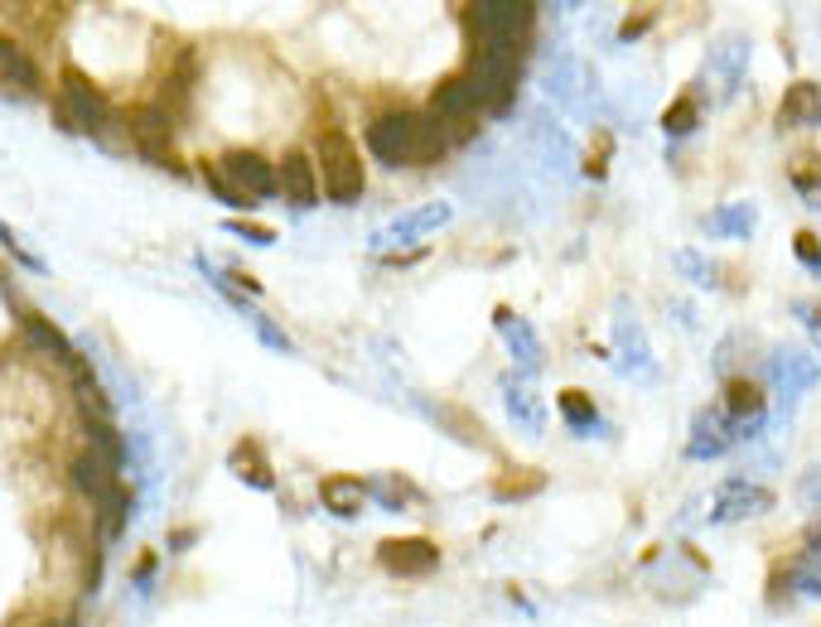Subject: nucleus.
<instances>
[{
    "label": "nucleus",
    "instance_id": "obj_37",
    "mask_svg": "<svg viewBox=\"0 0 821 627\" xmlns=\"http://www.w3.org/2000/svg\"><path fill=\"white\" fill-rule=\"evenodd\" d=\"M798 498L807 506H821V463H807L802 478H798Z\"/></svg>",
    "mask_w": 821,
    "mask_h": 627
},
{
    "label": "nucleus",
    "instance_id": "obj_14",
    "mask_svg": "<svg viewBox=\"0 0 821 627\" xmlns=\"http://www.w3.org/2000/svg\"><path fill=\"white\" fill-rule=\"evenodd\" d=\"M493 324L502 333V343H508V353H512V363H518L527 372V382L537 377L541 367H547V343H541V333L527 324L522 314H512V310H493Z\"/></svg>",
    "mask_w": 821,
    "mask_h": 627
},
{
    "label": "nucleus",
    "instance_id": "obj_42",
    "mask_svg": "<svg viewBox=\"0 0 821 627\" xmlns=\"http://www.w3.org/2000/svg\"><path fill=\"white\" fill-rule=\"evenodd\" d=\"M150 579H155V560H145V565H136L131 584H136V589H150Z\"/></svg>",
    "mask_w": 821,
    "mask_h": 627
},
{
    "label": "nucleus",
    "instance_id": "obj_2",
    "mask_svg": "<svg viewBox=\"0 0 821 627\" xmlns=\"http://www.w3.org/2000/svg\"><path fill=\"white\" fill-rule=\"evenodd\" d=\"M367 189L363 179V159L353 155V145L343 130H329V136H320V194L329 198V203L349 208L357 203Z\"/></svg>",
    "mask_w": 821,
    "mask_h": 627
},
{
    "label": "nucleus",
    "instance_id": "obj_33",
    "mask_svg": "<svg viewBox=\"0 0 821 627\" xmlns=\"http://www.w3.org/2000/svg\"><path fill=\"white\" fill-rule=\"evenodd\" d=\"M792 257H798L812 275H821V237L817 232H798V237H792Z\"/></svg>",
    "mask_w": 821,
    "mask_h": 627
},
{
    "label": "nucleus",
    "instance_id": "obj_11",
    "mask_svg": "<svg viewBox=\"0 0 821 627\" xmlns=\"http://www.w3.org/2000/svg\"><path fill=\"white\" fill-rule=\"evenodd\" d=\"M377 560L387 575H402V579H420L440 569V551L426 536H387L377 545Z\"/></svg>",
    "mask_w": 821,
    "mask_h": 627
},
{
    "label": "nucleus",
    "instance_id": "obj_21",
    "mask_svg": "<svg viewBox=\"0 0 821 627\" xmlns=\"http://www.w3.org/2000/svg\"><path fill=\"white\" fill-rule=\"evenodd\" d=\"M821 126V83H792L778 106V130H817Z\"/></svg>",
    "mask_w": 821,
    "mask_h": 627
},
{
    "label": "nucleus",
    "instance_id": "obj_40",
    "mask_svg": "<svg viewBox=\"0 0 821 627\" xmlns=\"http://www.w3.org/2000/svg\"><path fill=\"white\" fill-rule=\"evenodd\" d=\"M647 24H653V15H633V20L624 24V30H619V39H624V44H633V39H638V34L647 30Z\"/></svg>",
    "mask_w": 821,
    "mask_h": 627
},
{
    "label": "nucleus",
    "instance_id": "obj_30",
    "mask_svg": "<svg viewBox=\"0 0 821 627\" xmlns=\"http://www.w3.org/2000/svg\"><path fill=\"white\" fill-rule=\"evenodd\" d=\"M97 506H102V516H97V541H116V536H122V526H126V512H131L126 488L116 483Z\"/></svg>",
    "mask_w": 821,
    "mask_h": 627
},
{
    "label": "nucleus",
    "instance_id": "obj_39",
    "mask_svg": "<svg viewBox=\"0 0 821 627\" xmlns=\"http://www.w3.org/2000/svg\"><path fill=\"white\" fill-rule=\"evenodd\" d=\"M802 565H812L817 569V575H821V522H812V526H807V541H802Z\"/></svg>",
    "mask_w": 821,
    "mask_h": 627
},
{
    "label": "nucleus",
    "instance_id": "obj_35",
    "mask_svg": "<svg viewBox=\"0 0 821 627\" xmlns=\"http://www.w3.org/2000/svg\"><path fill=\"white\" fill-rule=\"evenodd\" d=\"M251 328H257V338L267 343L271 353H295V343H290L281 328H276V318H261V314H257V318H251Z\"/></svg>",
    "mask_w": 821,
    "mask_h": 627
},
{
    "label": "nucleus",
    "instance_id": "obj_15",
    "mask_svg": "<svg viewBox=\"0 0 821 627\" xmlns=\"http://www.w3.org/2000/svg\"><path fill=\"white\" fill-rule=\"evenodd\" d=\"M502 410H508L518 435H527V439L547 435V401H541L537 386L527 377H502Z\"/></svg>",
    "mask_w": 821,
    "mask_h": 627
},
{
    "label": "nucleus",
    "instance_id": "obj_36",
    "mask_svg": "<svg viewBox=\"0 0 821 627\" xmlns=\"http://www.w3.org/2000/svg\"><path fill=\"white\" fill-rule=\"evenodd\" d=\"M228 232L232 237H242V242H251V247H276V227H257V222H228Z\"/></svg>",
    "mask_w": 821,
    "mask_h": 627
},
{
    "label": "nucleus",
    "instance_id": "obj_29",
    "mask_svg": "<svg viewBox=\"0 0 821 627\" xmlns=\"http://www.w3.org/2000/svg\"><path fill=\"white\" fill-rule=\"evenodd\" d=\"M788 179H792V189H798V198L812 212H821V155H802V159H792V169H788Z\"/></svg>",
    "mask_w": 821,
    "mask_h": 627
},
{
    "label": "nucleus",
    "instance_id": "obj_23",
    "mask_svg": "<svg viewBox=\"0 0 821 627\" xmlns=\"http://www.w3.org/2000/svg\"><path fill=\"white\" fill-rule=\"evenodd\" d=\"M555 410H561V420H565V430L571 435H580V439H600V435H609V425H604V416H600V406L590 401L585 391H561V401H555Z\"/></svg>",
    "mask_w": 821,
    "mask_h": 627
},
{
    "label": "nucleus",
    "instance_id": "obj_19",
    "mask_svg": "<svg viewBox=\"0 0 821 627\" xmlns=\"http://www.w3.org/2000/svg\"><path fill=\"white\" fill-rule=\"evenodd\" d=\"M24 338H30L39 353H49V357H54V363H63V367H69L77 382H87V377H92V367H87L83 357L73 353V343L63 338V333H59L54 324H49V318H39V314H24Z\"/></svg>",
    "mask_w": 821,
    "mask_h": 627
},
{
    "label": "nucleus",
    "instance_id": "obj_8",
    "mask_svg": "<svg viewBox=\"0 0 821 627\" xmlns=\"http://www.w3.org/2000/svg\"><path fill=\"white\" fill-rule=\"evenodd\" d=\"M749 39L745 34H720L710 44V53H706V83L715 87V97L720 102H730L739 87H745V73H749Z\"/></svg>",
    "mask_w": 821,
    "mask_h": 627
},
{
    "label": "nucleus",
    "instance_id": "obj_12",
    "mask_svg": "<svg viewBox=\"0 0 821 627\" xmlns=\"http://www.w3.org/2000/svg\"><path fill=\"white\" fill-rule=\"evenodd\" d=\"M614 372L628 382H657L653 348H647L643 328L628 318V304H619V324H614Z\"/></svg>",
    "mask_w": 821,
    "mask_h": 627
},
{
    "label": "nucleus",
    "instance_id": "obj_13",
    "mask_svg": "<svg viewBox=\"0 0 821 627\" xmlns=\"http://www.w3.org/2000/svg\"><path fill=\"white\" fill-rule=\"evenodd\" d=\"M735 445H739V439H735V420L725 416L720 406L696 410L692 439H686V459H692V463H715V459H725Z\"/></svg>",
    "mask_w": 821,
    "mask_h": 627
},
{
    "label": "nucleus",
    "instance_id": "obj_41",
    "mask_svg": "<svg viewBox=\"0 0 821 627\" xmlns=\"http://www.w3.org/2000/svg\"><path fill=\"white\" fill-rule=\"evenodd\" d=\"M798 314L807 318V328H812V338H817V348H821V314L812 310V304H798Z\"/></svg>",
    "mask_w": 821,
    "mask_h": 627
},
{
    "label": "nucleus",
    "instance_id": "obj_7",
    "mask_svg": "<svg viewBox=\"0 0 821 627\" xmlns=\"http://www.w3.org/2000/svg\"><path fill=\"white\" fill-rule=\"evenodd\" d=\"M778 506L773 488L754 483V478H725L720 492L710 498V522H754V516H768Z\"/></svg>",
    "mask_w": 821,
    "mask_h": 627
},
{
    "label": "nucleus",
    "instance_id": "obj_10",
    "mask_svg": "<svg viewBox=\"0 0 821 627\" xmlns=\"http://www.w3.org/2000/svg\"><path fill=\"white\" fill-rule=\"evenodd\" d=\"M107 122V97L97 92L92 77H83L77 69L63 73V106H59V126H83L97 136V126Z\"/></svg>",
    "mask_w": 821,
    "mask_h": 627
},
{
    "label": "nucleus",
    "instance_id": "obj_27",
    "mask_svg": "<svg viewBox=\"0 0 821 627\" xmlns=\"http://www.w3.org/2000/svg\"><path fill=\"white\" fill-rule=\"evenodd\" d=\"M116 469H107V463L97 459V453H77L73 459V488L77 492H87V498H107V492L116 488V478H112Z\"/></svg>",
    "mask_w": 821,
    "mask_h": 627
},
{
    "label": "nucleus",
    "instance_id": "obj_3",
    "mask_svg": "<svg viewBox=\"0 0 821 627\" xmlns=\"http://www.w3.org/2000/svg\"><path fill=\"white\" fill-rule=\"evenodd\" d=\"M532 15L537 10L527 0H484V6H469V24L479 30V49L522 53L527 34H532Z\"/></svg>",
    "mask_w": 821,
    "mask_h": 627
},
{
    "label": "nucleus",
    "instance_id": "obj_43",
    "mask_svg": "<svg viewBox=\"0 0 821 627\" xmlns=\"http://www.w3.org/2000/svg\"><path fill=\"white\" fill-rule=\"evenodd\" d=\"M44 627H59V623H44Z\"/></svg>",
    "mask_w": 821,
    "mask_h": 627
},
{
    "label": "nucleus",
    "instance_id": "obj_6",
    "mask_svg": "<svg viewBox=\"0 0 821 627\" xmlns=\"http://www.w3.org/2000/svg\"><path fill=\"white\" fill-rule=\"evenodd\" d=\"M126 130H131V150H136L141 159H155V165L169 169V175H184L175 159H169V140H175V112H165L160 102L136 106V112H126Z\"/></svg>",
    "mask_w": 821,
    "mask_h": 627
},
{
    "label": "nucleus",
    "instance_id": "obj_16",
    "mask_svg": "<svg viewBox=\"0 0 821 627\" xmlns=\"http://www.w3.org/2000/svg\"><path fill=\"white\" fill-rule=\"evenodd\" d=\"M218 175L228 179L237 194H247V198H271L276 189H281L276 169H271L257 150H228V155H222V169H218Z\"/></svg>",
    "mask_w": 821,
    "mask_h": 627
},
{
    "label": "nucleus",
    "instance_id": "obj_5",
    "mask_svg": "<svg viewBox=\"0 0 821 627\" xmlns=\"http://www.w3.org/2000/svg\"><path fill=\"white\" fill-rule=\"evenodd\" d=\"M449 222H455V208H449V198H430V203L406 208V212H396L387 227H377V232L367 237V247H373V251L410 247V242H420V237L440 232V227H449Z\"/></svg>",
    "mask_w": 821,
    "mask_h": 627
},
{
    "label": "nucleus",
    "instance_id": "obj_18",
    "mask_svg": "<svg viewBox=\"0 0 821 627\" xmlns=\"http://www.w3.org/2000/svg\"><path fill=\"white\" fill-rule=\"evenodd\" d=\"M484 106H493L488 102V92L474 83L469 73H455V77H445L440 87H435V97H430V116H440V122H465V116L474 112H484Z\"/></svg>",
    "mask_w": 821,
    "mask_h": 627
},
{
    "label": "nucleus",
    "instance_id": "obj_4",
    "mask_svg": "<svg viewBox=\"0 0 821 627\" xmlns=\"http://www.w3.org/2000/svg\"><path fill=\"white\" fill-rule=\"evenodd\" d=\"M541 87H547L551 97L565 106V116H575V122H590L594 116V83H590V69L575 53H551V59L541 63Z\"/></svg>",
    "mask_w": 821,
    "mask_h": 627
},
{
    "label": "nucleus",
    "instance_id": "obj_24",
    "mask_svg": "<svg viewBox=\"0 0 821 627\" xmlns=\"http://www.w3.org/2000/svg\"><path fill=\"white\" fill-rule=\"evenodd\" d=\"M320 502L339 522H357V516H363V502H367V488H363V478H324Z\"/></svg>",
    "mask_w": 821,
    "mask_h": 627
},
{
    "label": "nucleus",
    "instance_id": "obj_32",
    "mask_svg": "<svg viewBox=\"0 0 821 627\" xmlns=\"http://www.w3.org/2000/svg\"><path fill=\"white\" fill-rule=\"evenodd\" d=\"M677 271H682L686 280H692L696 290H715V265H710L706 257H700V251L682 247V251H677Z\"/></svg>",
    "mask_w": 821,
    "mask_h": 627
},
{
    "label": "nucleus",
    "instance_id": "obj_22",
    "mask_svg": "<svg viewBox=\"0 0 821 627\" xmlns=\"http://www.w3.org/2000/svg\"><path fill=\"white\" fill-rule=\"evenodd\" d=\"M276 179H281V189H285V198H290V208L310 212L314 203H320V175H314V165H310V159H304L300 150H290V155L281 159Z\"/></svg>",
    "mask_w": 821,
    "mask_h": 627
},
{
    "label": "nucleus",
    "instance_id": "obj_25",
    "mask_svg": "<svg viewBox=\"0 0 821 627\" xmlns=\"http://www.w3.org/2000/svg\"><path fill=\"white\" fill-rule=\"evenodd\" d=\"M228 469L242 478L247 488H257V492H271L276 488V473H271V463H267V453L257 449V439H242V445L232 449V459H228Z\"/></svg>",
    "mask_w": 821,
    "mask_h": 627
},
{
    "label": "nucleus",
    "instance_id": "obj_20",
    "mask_svg": "<svg viewBox=\"0 0 821 627\" xmlns=\"http://www.w3.org/2000/svg\"><path fill=\"white\" fill-rule=\"evenodd\" d=\"M0 97H39L34 59L10 39H0Z\"/></svg>",
    "mask_w": 821,
    "mask_h": 627
},
{
    "label": "nucleus",
    "instance_id": "obj_28",
    "mask_svg": "<svg viewBox=\"0 0 821 627\" xmlns=\"http://www.w3.org/2000/svg\"><path fill=\"white\" fill-rule=\"evenodd\" d=\"M363 488H367V498L377 506H387V512H402V506H410V498H416V488L396 473H373V478H363Z\"/></svg>",
    "mask_w": 821,
    "mask_h": 627
},
{
    "label": "nucleus",
    "instance_id": "obj_34",
    "mask_svg": "<svg viewBox=\"0 0 821 627\" xmlns=\"http://www.w3.org/2000/svg\"><path fill=\"white\" fill-rule=\"evenodd\" d=\"M0 247H6V251H10V257H15V261L24 265V271H39V275H44V271H49V265H44V261H39V257H34V251H30V247H20V237H15V232H10V227H6V222H0Z\"/></svg>",
    "mask_w": 821,
    "mask_h": 627
},
{
    "label": "nucleus",
    "instance_id": "obj_9",
    "mask_svg": "<svg viewBox=\"0 0 821 627\" xmlns=\"http://www.w3.org/2000/svg\"><path fill=\"white\" fill-rule=\"evenodd\" d=\"M768 382H773L778 406H783V416H788V410L798 406L802 396L821 382V367H817V357H807V353H798V348H773V363H768Z\"/></svg>",
    "mask_w": 821,
    "mask_h": 627
},
{
    "label": "nucleus",
    "instance_id": "obj_31",
    "mask_svg": "<svg viewBox=\"0 0 821 627\" xmlns=\"http://www.w3.org/2000/svg\"><path fill=\"white\" fill-rule=\"evenodd\" d=\"M696 122H700V106H696V97H677L662 112V136L667 140H682V136H692L696 130Z\"/></svg>",
    "mask_w": 821,
    "mask_h": 627
},
{
    "label": "nucleus",
    "instance_id": "obj_38",
    "mask_svg": "<svg viewBox=\"0 0 821 627\" xmlns=\"http://www.w3.org/2000/svg\"><path fill=\"white\" fill-rule=\"evenodd\" d=\"M208 189H214V198H222V203H228V208H247V194H237L232 184L218 175V165L208 169Z\"/></svg>",
    "mask_w": 821,
    "mask_h": 627
},
{
    "label": "nucleus",
    "instance_id": "obj_26",
    "mask_svg": "<svg viewBox=\"0 0 821 627\" xmlns=\"http://www.w3.org/2000/svg\"><path fill=\"white\" fill-rule=\"evenodd\" d=\"M754 222H759V208H754V203H725V208H715L710 218H706V232L710 237H735V242H749Z\"/></svg>",
    "mask_w": 821,
    "mask_h": 627
},
{
    "label": "nucleus",
    "instance_id": "obj_1",
    "mask_svg": "<svg viewBox=\"0 0 821 627\" xmlns=\"http://www.w3.org/2000/svg\"><path fill=\"white\" fill-rule=\"evenodd\" d=\"M367 150L377 165L402 169V165H435L449 150V126L430 112H382L367 126Z\"/></svg>",
    "mask_w": 821,
    "mask_h": 627
},
{
    "label": "nucleus",
    "instance_id": "obj_17",
    "mask_svg": "<svg viewBox=\"0 0 821 627\" xmlns=\"http://www.w3.org/2000/svg\"><path fill=\"white\" fill-rule=\"evenodd\" d=\"M527 145H532V155L551 169V175H565V169H571V159H575L571 136H565L561 122H555L551 112H532V116H527Z\"/></svg>",
    "mask_w": 821,
    "mask_h": 627
}]
</instances>
